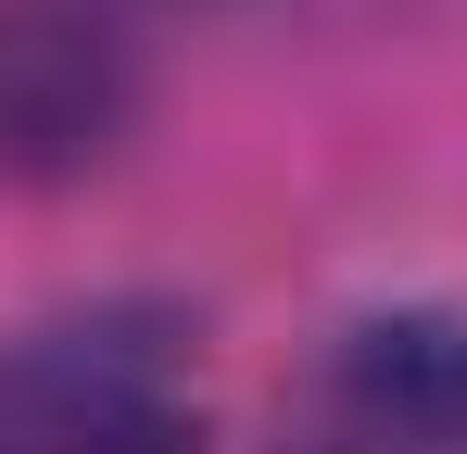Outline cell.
Masks as SVG:
<instances>
[{
	"label": "cell",
	"mask_w": 467,
	"mask_h": 454,
	"mask_svg": "<svg viewBox=\"0 0 467 454\" xmlns=\"http://www.w3.org/2000/svg\"><path fill=\"white\" fill-rule=\"evenodd\" d=\"M0 454H202L177 328L140 303L26 328L0 354Z\"/></svg>",
	"instance_id": "obj_1"
},
{
	"label": "cell",
	"mask_w": 467,
	"mask_h": 454,
	"mask_svg": "<svg viewBox=\"0 0 467 454\" xmlns=\"http://www.w3.org/2000/svg\"><path fill=\"white\" fill-rule=\"evenodd\" d=\"M278 454H467V315L379 303L328 328L278 404Z\"/></svg>",
	"instance_id": "obj_2"
}]
</instances>
